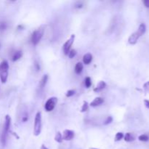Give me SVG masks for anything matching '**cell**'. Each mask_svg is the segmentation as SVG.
<instances>
[{"label":"cell","mask_w":149,"mask_h":149,"mask_svg":"<svg viewBox=\"0 0 149 149\" xmlns=\"http://www.w3.org/2000/svg\"><path fill=\"white\" fill-rule=\"evenodd\" d=\"M57 102H58V98L57 97H52L49 98L47 102H46L45 105H44V108H45L46 111L47 112L52 111L55 108Z\"/></svg>","instance_id":"6"},{"label":"cell","mask_w":149,"mask_h":149,"mask_svg":"<svg viewBox=\"0 0 149 149\" xmlns=\"http://www.w3.org/2000/svg\"><path fill=\"white\" fill-rule=\"evenodd\" d=\"M146 31V25L144 23H141V24L139 26L138 29L136 31L135 33L131 34L130 37H129L128 39V42L130 44L133 45V44H135L137 43V40L139 39L140 37L143 35L145 34V32Z\"/></svg>","instance_id":"1"},{"label":"cell","mask_w":149,"mask_h":149,"mask_svg":"<svg viewBox=\"0 0 149 149\" xmlns=\"http://www.w3.org/2000/svg\"><path fill=\"white\" fill-rule=\"evenodd\" d=\"M104 103V99L102 98V97H96L95 99H94V101L90 103V105L92 107H96V106H98V105H101L102 103Z\"/></svg>","instance_id":"9"},{"label":"cell","mask_w":149,"mask_h":149,"mask_svg":"<svg viewBox=\"0 0 149 149\" xmlns=\"http://www.w3.org/2000/svg\"><path fill=\"white\" fill-rule=\"evenodd\" d=\"M82 7H83V2H80V1H79V2H76L74 5V7L77 8V9L82 8Z\"/></svg>","instance_id":"25"},{"label":"cell","mask_w":149,"mask_h":149,"mask_svg":"<svg viewBox=\"0 0 149 149\" xmlns=\"http://www.w3.org/2000/svg\"><path fill=\"white\" fill-rule=\"evenodd\" d=\"M144 105L145 106H146V108H149V101H148V100H145Z\"/></svg>","instance_id":"28"},{"label":"cell","mask_w":149,"mask_h":149,"mask_svg":"<svg viewBox=\"0 0 149 149\" xmlns=\"http://www.w3.org/2000/svg\"><path fill=\"white\" fill-rule=\"evenodd\" d=\"M93 61V56L90 53H87L83 56V62L86 65H89Z\"/></svg>","instance_id":"11"},{"label":"cell","mask_w":149,"mask_h":149,"mask_svg":"<svg viewBox=\"0 0 149 149\" xmlns=\"http://www.w3.org/2000/svg\"><path fill=\"white\" fill-rule=\"evenodd\" d=\"M106 87V84H105V82H103V81H101L97 84V86L95 87V88L94 89V91L96 92V93H98V92L101 91V90H103L105 87Z\"/></svg>","instance_id":"10"},{"label":"cell","mask_w":149,"mask_h":149,"mask_svg":"<svg viewBox=\"0 0 149 149\" xmlns=\"http://www.w3.org/2000/svg\"><path fill=\"white\" fill-rule=\"evenodd\" d=\"M55 140L58 143H62L63 141V135L60 132H58L55 135Z\"/></svg>","instance_id":"16"},{"label":"cell","mask_w":149,"mask_h":149,"mask_svg":"<svg viewBox=\"0 0 149 149\" xmlns=\"http://www.w3.org/2000/svg\"><path fill=\"white\" fill-rule=\"evenodd\" d=\"M76 51L75 50H71L69 51L68 55H69V57L70 58H73V57L76 55Z\"/></svg>","instance_id":"22"},{"label":"cell","mask_w":149,"mask_h":149,"mask_svg":"<svg viewBox=\"0 0 149 149\" xmlns=\"http://www.w3.org/2000/svg\"><path fill=\"white\" fill-rule=\"evenodd\" d=\"M88 108H89L88 103L86 102V101H84V104H83V105H82V112H85V111H87V110H88Z\"/></svg>","instance_id":"21"},{"label":"cell","mask_w":149,"mask_h":149,"mask_svg":"<svg viewBox=\"0 0 149 149\" xmlns=\"http://www.w3.org/2000/svg\"><path fill=\"white\" fill-rule=\"evenodd\" d=\"M124 137H125V140L126 142H132L135 140L134 136L132 135V134H131V133H129V132L127 133V134L124 136Z\"/></svg>","instance_id":"15"},{"label":"cell","mask_w":149,"mask_h":149,"mask_svg":"<svg viewBox=\"0 0 149 149\" xmlns=\"http://www.w3.org/2000/svg\"><path fill=\"white\" fill-rule=\"evenodd\" d=\"M143 4H144V5L146 7L149 8V0H145V1H143Z\"/></svg>","instance_id":"27"},{"label":"cell","mask_w":149,"mask_h":149,"mask_svg":"<svg viewBox=\"0 0 149 149\" xmlns=\"http://www.w3.org/2000/svg\"><path fill=\"white\" fill-rule=\"evenodd\" d=\"M84 84H85V87H87V88L90 87V86H91L92 84V81H91V79H90V77L85 78V79H84Z\"/></svg>","instance_id":"18"},{"label":"cell","mask_w":149,"mask_h":149,"mask_svg":"<svg viewBox=\"0 0 149 149\" xmlns=\"http://www.w3.org/2000/svg\"><path fill=\"white\" fill-rule=\"evenodd\" d=\"M44 26H42L39 28L38 29H37L36 31H34V33L32 34L31 37V42L34 45H37L39 42H40V40L42 38L43 35H44Z\"/></svg>","instance_id":"4"},{"label":"cell","mask_w":149,"mask_h":149,"mask_svg":"<svg viewBox=\"0 0 149 149\" xmlns=\"http://www.w3.org/2000/svg\"><path fill=\"white\" fill-rule=\"evenodd\" d=\"M47 80H48V75L47 74L44 75L39 82V88L41 89V90H42V89L45 87L46 84H47Z\"/></svg>","instance_id":"12"},{"label":"cell","mask_w":149,"mask_h":149,"mask_svg":"<svg viewBox=\"0 0 149 149\" xmlns=\"http://www.w3.org/2000/svg\"><path fill=\"white\" fill-rule=\"evenodd\" d=\"M9 64L7 61H3L0 63V79L2 83H5L7 80Z\"/></svg>","instance_id":"3"},{"label":"cell","mask_w":149,"mask_h":149,"mask_svg":"<svg viewBox=\"0 0 149 149\" xmlns=\"http://www.w3.org/2000/svg\"><path fill=\"white\" fill-rule=\"evenodd\" d=\"M112 121H113V118L111 117V116H108V117H107V119H106V120H105V122L103 123V125H108V124L111 123V122H112Z\"/></svg>","instance_id":"26"},{"label":"cell","mask_w":149,"mask_h":149,"mask_svg":"<svg viewBox=\"0 0 149 149\" xmlns=\"http://www.w3.org/2000/svg\"><path fill=\"white\" fill-rule=\"evenodd\" d=\"M90 149H97V148H90Z\"/></svg>","instance_id":"30"},{"label":"cell","mask_w":149,"mask_h":149,"mask_svg":"<svg viewBox=\"0 0 149 149\" xmlns=\"http://www.w3.org/2000/svg\"><path fill=\"white\" fill-rule=\"evenodd\" d=\"M21 57H22V52H21V51H20V50L15 51V52H14L13 55H12V61H13V62H15V61H18V60L20 59Z\"/></svg>","instance_id":"13"},{"label":"cell","mask_w":149,"mask_h":149,"mask_svg":"<svg viewBox=\"0 0 149 149\" xmlns=\"http://www.w3.org/2000/svg\"><path fill=\"white\" fill-rule=\"evenodd\" d=\"M10 124H11L10 116L9 115H7L6 116H5L3 131H2V137H1V142H2V144L3 145V146H5V143H6L7 137L8 132H9L10 127Z\"/></svg>","instance_id":"2"},{"label":"cell","mask_w":149,"mask_h":149,"mask_svg":"<svg viewBox=\"0 0 149 149\" xmlns=\"http://www.w3.org/2000/svg\"><path fill=\"white\" fill-rule=\"evenodd\" d=\"M138 139H139V140H140V141H142V142H147V141H148L149 137H148V136L146 135H142L139 136Z\"/></svg>","instance_id":"20"},{"label":"cell","mask_w":149,"mask_h":149,"mask_svg":"<svg viewBox=\"0 0 149 149\" xmlns=\"http://www.w3.org/2000/svg\"><path fill=\"white\" fill-rule=\"evenodd\" d=\"M74 94H75L74 90H69V91H67V93H66V95H66V97H71V96L74 95Z\"/></svg>","instance_id":"23"},{"label":"cell","mask_w":149,"mask_h":149,"mask_svg":"<svg viewBox=\"0 0 149 149\" xmlns=\"http://www.w3.org/2000/svg\"><path fill=\"white\" fill-rule=\"evenodd\" d=\"M75 39V35L74 34H72L70 38L65 42V44H63V52L65 55H68L69 52V51L71 50V47L72 44H73V42H74Z\"/></svg>","instance_id":"7"},{"label":"cell","mask_w":149,"mask_h":149,"mask_svg":"<svg viewBox=\"0 0 149 149\" xmlns=\"http://www.w3.org/2000/svg\"><path fill=\"white\" fill-rule=\"evenodd\" d=\"M42 130V114L41 112H37L35 116L34 127V134L35 136L39 135Z\"/></svg>","instance_id":"5"},{"label":"cell","mask_w":149,"mask_h":149,"mask_svg":"<svg viewBox=\"0 0 149 149\" xmlns=\"http://www.w3.org/2000/svg\"><path fill=\"white\" fill-rule=\"evenodd\" d=\"M41 149H48V148H47L45 146L42 145V147H41Z\"/></svg>","instance_id":"29"},{"label":"cell","mask_w":149,"mask_h":149,"mask_svg":"<svg viewBox=\"0 0 149 149\" xmlns=\"http://www.w3.org/2000/svg\"><path fill=\"white\" fill-rule=\"evenodd\" d=\"M74 137V132L70 129H65L64 130L63 134V139L65 140H71Z\"/></svg>","instance_id":"8"},{"label":"cell","mask_w":149,"mask_h":149,"mask_svg":"<svg viewBox=\"0 0 149 149\" xmlns=\"http://www.w3.org/2000/svg\"><path fill=\"white\" fill-rule=\"evenodd\" d=\"M124 137V134L122 132H117L115 136V141H119Z\"/></svg>","instance_id":"19"},{"label":"cell","mask_w":149,"mask_h":149,"mask_svg":"<svg viewBox=\"0 0 149 149\" xmlns=\"http://www.w3.org/2000/svg\"><path fill=\"white\" fill-rule=\"evenodd\" d=\"M7 25L6 22L5 21L0 22V32L5 31L7 29Z\"/></svg>","instance_id":"17"},{"label":"cell","mask_w":149,"mask_h":149,"mask_svg":"<svg viewBox=\"0 0 149 149\" xmlns=\"http://www.w3.org/2000/svg\"><path fill=\"white\" fill-rule=\"evenodd\" d=\"M82 70H83V65H82V63L79 62L76 64L75 65V69L74 71L76 74H80L82 72Z\"/></svg>","instance_id":"14"},{"label":"cell","mask_w":149,"mask_h":149,"mask_svg":"<svg viewBox=\"0 0 149 149\" xmlns=\"http://www.w3.org/2000/svg\"><path fill=\"white\" fill-rule=\"evenodd\" d=\"M143 89H144L146 93H149V82H147L143 84Z\"/></svg>","instance_id":"24"}]
</instances>
